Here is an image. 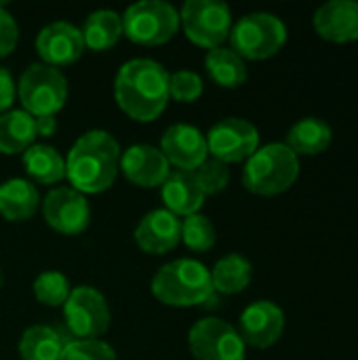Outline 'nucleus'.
<instances>
[{
    "label": "nucleus",
    "mask_w": 358,
    "mask_h": 360,
    "mask_svg": "<svg viewBox=\"0 0 358 360\" xmlns=\"http://www.w3.org/2000/svg\"><path fill=\"white\" fill-rule=\"evenodd\" d=\"M114 97L129 118L150 122L169 103V72L154 59H131L116 74Z\"/></svg>",
    "instance_id": "f257e3e1"
},
{
    "label": "nucleus",
    "mask_w": 358,
    "mask_h": 360,
    "mask_svg": "<svg viewBox=\"0 0 358 360\" xmlns=\"http://www.w3.org/2000/svg\"><path fill=\"white\" fill-rule=\"evenodd\" d=\"M120 171V146L108 131H87L80 135L68 158L65 177L80 194H99L108 190Z\"/></svg>",
    "instance_id": "f03ea898"
},
{
    "label": "nucleus",
    "mask_w": 358,
    "mask_h": 360,
    "mask_svg": "<svg viewBox=\"0 0 358 360\" xmlns=\"http://www.w3.org/2000/svg\"><path fill=\"white\" fill-rule=\"evenodd\" d=\"M154 297L173 308L200 306L213 297L211 270L196 259H175L165 264L152 278Z\"/></svg>",
    "instance_id": "7ed1b4c3"
},
{
    "label": "nucleus",
    "mask_w": 358,
    "mask_h": 360,
    "mask_svg": "<svg viewBox=\"0 0 358 360\" xmlns=\"http://www.w3.org/2000/svg\"><path fill=\"white\" fill-rule=\"evenodd\" d=\"M300 177V158L285 143H268L247 158L243 169V186L260 196H276L287 192Z\"/></svg>",
    "instance_id": "20e7f679"
},
{
    "label": "nucleus",
    "mask_w": 358,
    "mask_h": 360,
    "mask_svg": "<svg viewBox=\"0 0 358 360\" xmlns=\"http://www.w3.org/2000/svg\"><path fill=\"white\" fill-rule=\"evenodd\" d=\"M287 42L285 23L272 13H249L230 30V49L243 59L262 61L274 57Z\"/></svg>",
    "instance_id": "39448f33"
},
{
    "label": "nucleus",
    "mask_w": 358,
    "mask_h": 360,
    "mask_svg": "<svg viewBox=\"0 0 358 360\" xmlns=\"http://www.w3.org/2000/svg\"><path fill=\"white\" fill-rule=\"evenodd\" d=\"M122 19V34L135 44L156 46L169 42L179 30V13L165 0H141L131 4Z\"/></svg>",
    "instance_id": "423d86ee"
},
{
    "label": "nucleus",
    "mask_w": 358,
    "mask_h": 360,
    "mask_svg": "<svg viewBox=\"0 0 358 360\" xmlns=\"http://www.w3.org/2000/svg\"><path fill=\"white\" fill-rule=\"evenodd\" d=\"M19 99L30 116H55L68 99L65 76L46 63H32L19 78Z\"/></svg>",
    "instance_id": "0eeeda50"
},
{
    "label": "nucleus",
    "mask_w": 358,
    "mask_h": 360,
    "mask_svg": "<svg viewBox=\"0 0 358 360\" xmlns=\"http://www.w3.org/2000/svg\"><path fill=\"white\" fill-rule=\"evenodd\" d=\"M179 25L194 44L211 51L230 38L232 13L219 0H188L179 13Z\"/></svg>",
    "instance_id": "6e6552de"
},
{
    "label": "nucleus",
    "mask_w": 358,
    "mask_h": 360,
    "mask_svg": "<svg viewBox=\"0 0 358 360\" xmlns=\"http://www.w3.org/2000/svg\"><path fill=\"white\" fill-rule=\"evenodd\" d=\"M110 308L106 297L95 287L72 289L63 304V321L76 340H97L110 327Z\"/></svg>",
    "instance_id": "1a4fd4ad"
},
{
    "label": "nucleus",
    "mask_w": 358,
    "mask_h": 360,
    "mask_svg": "<svg viewBox=\"0 0 358 360\" xmlns=\"http://www.w3.org/2000/svg\"><path fill=\"white\" fill-rule=\"evenodd\" d=\"M188 346L196 360H245V342L241 333L226 321L209 316L188 333Z\"/></svg>",
    "instance_id": "9d476101"
},
{
    "label": "nucleus",
    "mask_w": 358,
    "mask_h": 360,
    "mask_svg": "<svg viewBox=\"0 0 358 360\" xmlns=\"http://www.w3.org/2000/svg\"><path fill=\"white\" fill-rule=\"evenodd\" d=\"M207 137V150L211 158L232 165V162H243L255 154L260 148V133L255 124H251L245 118H224L215 122Z\"/></svg>",
    "instance_id": "9b49d317"
},
{
    "label": "nucleus",
    "mask_w": 358,
    "mask_h": 360,
    "mask_svg": "<svg viewBox=\"0 0 358 360\" xmlns=\"http://www.w3.org/2000/svg\"><path fill=\"white\" fill-rule=\"evenodd\" d=\"M44 221L59 234L76 236L89 228L91 221V207L74 188H55L46 194L42 202Z\"/></svg>",
    "instance_id": "f8f14e48"
},
{
    "label": "nucleus",
    "mask_w": 358,
    "mask_h": 360,
    "mask_svg": "<svg viewBox=\"0 0 358 360\" xmlns=\"http://www.w3.org/2000/svg\"><path fill=\"white\" fill-rule=\"evenodd\" d=\"M236 331L241 333L245 346L266 350L283 338L285 312L274 302H253L243 310Z\"/></svg>",
    "instance_id": "ddd939ff"
},
{
    "label": "nucleus",
    "mask_w": 358,
    "mask_h": 360,
    "mask_svg": "<svg viewBox=\"0 0 358 360\" xmlns=\"http://www.w3.org/2000/svg\"><path fill=\"white\" fill-rule=\"evenodd\" d=\"M160 152L169 165L177 167V171H196L209 158L207 137L200 129L186 122L171 124L165 131L160 139Z\"/></svg>",
    "instance_id": "4468645a"
},
{
    "label": "nucleus",
    "mask_w": 358,
    "mask_h": 360,
    "mask_svg": "<svg viewBox=\"0 0 358 360\" xmlns=\"http://www.w3.org/2000/svg\"><path fill=\"white\" fill-rule=\"evenodd\" d=\"M36 51L51 68L70 65L84 53V40L76 25L68 21H53L44 25L36 38Z\"/></svg>",
    "instance_id": "2eb2a0df"
},
{
    "label": "nucleus",
    "mask_w": 358,
    "mask_h": 360,
    "mask_svg": "<svg viewBox=\"0 0 358 360\" xmlns=\"http://www.w3.org/2000/svg\"><path fill=\"white\" fill-rule=\"evenodd\" d=\"M120 169L124 177L141 188H158L171 173L165 154L148 143H135L120 154Z\"/></svg>",
    "instance_id": "dca6fc26"
},
{
    "label": "nucleus",
    "mask_w": 358,
    "mask_h": 360,
    "mask_svg": "<svg viewBox=\"0 0 358 360\" xmlns=\"http://www.w3.org/2000/svg\"><path fill=\"white\" fill-rule=\"evenodd\" d=\"M181 240V221L167 209H154L135 228V243L143 253L165 255Z\"/></svg>",
    "instance_id": "f3484780"
},
{
    "label": "nucleus",
    "mask_w": 358,
    "mask_h": 360,
    "mask_svg": "<svg viewBox=\"0 0 358 360\" xmlns=\"http://www.w3.org/2000/svg\"><path fill=\"white\" fill-rule=\"evenodd\" d=\"M314 30L321 38L346 44L358 40V2L331 0L314 13Z\"/></svg>",
    "instance_id": "a211bd4d"
},
{
    "label": "nucleus",
    "mask_w": 358,
    "mask_h": 360,
    "mask_svg": "<svg viewBox=\"0 0 358 360\" xmlns=\"http://www.w3.org/2000/svg\"><path fill=\"white\" fill-rule=\"evenodd\" d=\"M160 190L162 202L173 215H194L205 202V192L192 171H171Z\"/></svg>",
    "instance_id": "6ab92c4d"
},
{
    "label": "nucleus",
    "mask_w": 358,
    "mask_h": 360,
    "mask_svg": "<svg viewBox=\"0 0 358 360\" xmlns=\"http://www.w3.org/2000/svg\"><path fill=\"white\" fill-rule=\"evenodd\" d=\"M333 141L331 127L317 116H306L298 120L289 133H287V148L300 158V156H317L323 154Z\"/></svg>",
    "instance_id": "aec40b11"
},
{
    "label": "nucleus",
    "mask_w": 358,
    "mask_h": 360,
    "mask_svg": "<svg viewBox=\"0 0 358 360\" xmlns=\"http://www.w3.org/2000/svg\"><path fill=\"white\" fill-rule=\"evenodd\" d=\"M40 205L38 190L32 181L8 179L0 186V215L8 221H27Z\"/></svg>",
    "instance_id": "412c9836"
},
{
    "label": "nucleus",
    "mask_w": 358,
    "mask_h": 360,
    "mask_svg": "<svg viewBox=\"0 0 358 360\" xmlns=\"http://www.w3.org/2000/svg\"><path fill=\"white\" fill-rule=\"evenodd\" d=\"M36 141L34 116L25 110H8L0 114V152L19 154L25 152Z\"/></svg>",
    "instance_id": "4be33fe9"
},
{
    "label": "nucleus",
    "mask_w": 358,
    "mask_h": 360,
    "mask_svg": "<svg viewBox=\"0 0 358 360\" xmlns=\"http://www.w3.org/2000/svg\"><path fill=\"white\" fill-rule=\"evenodd\" d=\"M80 34H82L84 46H89L91 51H97V53L108 51L122 36V19L116 11L99 8L84 19Z\"/></svg>",
    "instance_id": "5701e85b"
},
{
    "label": "nucleus",
    "mask_w": 358,
    "mask_h": 360,
    "mask_svg": "<svg viewBox=\"0 0 358 360\" xmlns=\"http://www.w3.org/2000/svg\"><path fill=\"white\" fill-rule=\"evenodd\" d=\"M23 169L36 184H57L65 177V160L46 143H34L23 152Z\"/></svg>",
    "instance_id": "b1692460"
},
{
    "label": "nucleus",
    "mask_w": 358,
    "mask_h": 360,
    "mask_svg": "<svg viewBox=\"0 0 358 360\" xmlns=\"http://www.w3.org/2000/svg\"><path fill=\"white\" fill-rule=\"evenodd\" d=\"M205 68L211 80L224 89H238L247 80V63L232 49H211L205 57Z\"/></svg>",
    "instance_id": "393cba45"
},
{
    "label": "nucleus",
    "mask_w": 358,
    "mask_h": 360,
    "mask_svg": "<svg viewBox=\"0 0 358 360\" xmlns=\"http://www.w3.org/2000/svg\"><path fill=\"white\" fill-rule=\"evenodd\" d=\"M251 278H253V266L249 259H245L238 253H230V255L222 257L211 270L213 291H219L226 295L245 291L249 287Z\"/></svg>",
    "instance_id": "a878e982"
},
{
    "label": "nucleus",
    "mask_w": 358,
    "mask_h": 360,
    "mask_svg": "<svg viewBox=\"0 0 358 360\" xmlns=\"http://www.w3.org/2000/svg\"><path fill=\"white\" fill-rule=\"evenodd\" d=\"M68 342L49 325H34L19 340L21 360H59Z\"/></svg>",
    "instance_id": "bb28decb"
},
{
    "label": "nucleus",
    "mask_w": 358,
    "mask_h": 360,
    "mask_svg": "<svg viewBox=\"0 0 358 360\" xmlns=\"http://www.w3.org/2000/svg\"><path fill=\"white\" fill-rule=\"evenodd\" d=\"M215 228L211 224L209 217L205 215H188L184 221H181V243L192 249V251H209L213 245H215Z\"/></svg>",
    "instance_id": "cd10ccee"
},
{
    "label": "nucleus",
    "mask_w": 358,
    "mask_h": 360,
    "mask_svg": "<svg viewBox=\"0 0 358 360\" xmlns=\"http://www.w3.org/2000/svg\"><path fill=\"white\" fill-rule=\"evenodd\" d=\"M70 293V281L57 270H46L34 281V295L44 306H63Z\"/></svg>",
    "instance_id": "c85d7f7f"
},
{
    "label": "nucleus",
    "mask_w": 358,
    "mask_h": 360,
    "mask_svg": "<svg viewBox=\"0 0 358 360\" xmlns=\"http://www.w3.org/2000/svg\"><path fill=\"white\" fill-rule=\"evenodd\" d=\"M59 360H116V352L101 340H72Z\"/></svg>",
    "instance_id": "c756f323"
},
{
    "label": "nucleus",
    "mask_w": 358,
    "mask_h": 360,
    "mask_svg": "<svg viewBox=\"0 0 358 360\" xmlns=\"http://www.w3.org/2000/svg\"><path fill=\"white\" fill-rule=\"evenodd\" d=\"M203 78L192 70H177L169 74V97L181 103L196 101L203 95Z\"/></svg>",
    "instance_id": "7c9ffc66"
},
{
    "label": "nucleus",
    "mask_w": 358,
    "mask_h": 360,
    "mask_svg": "<svg viewBox=\"0 0 358 360\" xmlns=\"http://www.w3.org/2000/svg\"><path fill=\"white\" fill-rule=\"evenodd\" d=\"M200 190L207 194H217L222 190H226L228 181H230V169L228 165L215 160V158H207L196 171H192Z\"/></svg>",
    "instance_id": "2f4dec72"
},
{
    "label": "nucleus",
    "mask_w": 358,
    "mask_h": 360,
    "mask_svg": "<svg viewBox=\"0 0 358 360\" xmlns=\"http://www.w3.org/2000/svg\"><path fill=\"white\" fill-rule=\"evenodd\" d=\"M19 40V27L15 17L0 4V57H6L15 51Z\"/></svg>",
    "instance_id": "473e14b6"
},
{
    "label": "nucleus",
    "mask_w": 358,
    "mask_h": 360,
    "mask_svg": "<svg viewBox=\"0 0 358 360\" xmlns=\"http://www.w3.org/2000/svg\"><path fill=\"white\" fill-rule=\"evenodd\" d=\"M15 80L11 76V72L6 68H0V114L8 112V108L15 101Z\"/></svg>",
    "instance_id": "72a5a7b5"
},
{
    "label": "nucleus",
    "mask_w": 358,
    "mask_h": 360,
    "mask_svg": "<svg viewBox=\"0 0 358 360\" xmlns=\"http://www.w3.org/2000/svg\"><path fill=\"white\" fill-rule=\"evenodd\" d=\"M34 127H36V135L51 137L57 131V120H55V116H36Z\"/></svg>",
    "instance_id": "f704fd0d"
},
{
    "label": "nucleus",
    "mask_w": 358,
    "mask_h": 360,
    "mask_svg": "<svg viewBox=\"0 0 358 360\" xmlns=\"http://www.w3.org/2000/svg\"><path fill=\"white\" fill-rule=\"evenodd\" d=\"M2 281H4V278H2V270H0V287H2Z\"/></svg>",
    "instance_id": "c9c22d12"
}]
</instances>
